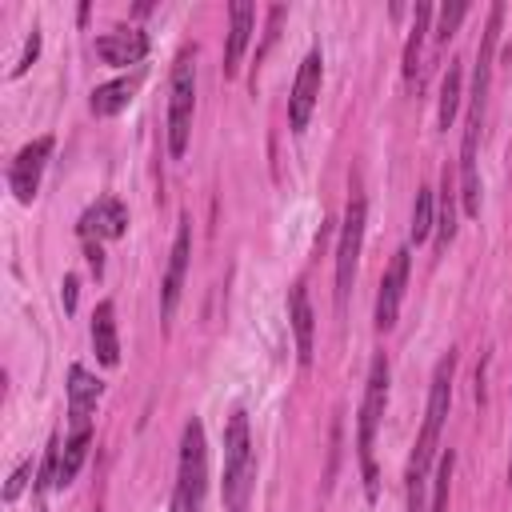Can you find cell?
Returning a JSON list of instances; mask_svg holds the SVG:
<instances>
[{
  "mask_svg": "<svg viewBox=\"0 0 512 512\" xmlns=\"http://www.w3.org/2000/svg\"><path fill=\"white\" fill-rule=\"evenodd\" d=\"M288 320H292V336H296V360L308 368L312 364V304H308L304 284H292V292H288Z\"/></svg>",
  "mask_w": 512,
  "mask_h": 512,
  "instance_id": "16",
  "label": "cell"
},
{
  "mask_svg": "<svg viewBox=\"0 0 512 512\" xmlns=\"http://www.w3.org/2000/svg\"><path fill=\"white\" fill-rule=\"evenodd\" d=\"M404 284H408V248H400L392 256V264L384 268L380 280V296H376V328L388 332L400 316V300H404Z\"/></svg>",
  "mask_w": 512,
  "mask_h": 512,
  "instance_id": "11",
  "label": "cell"
},
{
  "mask_svg": "<svg viewBox=\"0 0 512 512\" xmlns=\"http://www.w3.org/2000/svg\"><path fill=\"white\" fill-rule=\"evenodd\" d=\"M468 16V4L464 0H456V4H444L440 8V28H436V40L440 44H448L452 36H456V28H460V20Z\"/></svg>",
  "mask_w": 512,
  "mask_h": 512,
  "instance_id": "25",
  "label": "cell"
},
{
  "mask_svg": "<svg viewBox=\"0 0 512 512\" xmlns=\"http://www.w3.org/2000/svg\"><path fill=\"white\" fill-rule=\"evenodd\" d=\"M192 108H196V64L192 52H184L172 64V84H168V152L180 160L192 136Z\"/></svg>",
  "mask_w": 512,
  "mask_h": 512,
  "instance_id": "6",
  "label": "cell"
},
{
  "mask_svg": "<svg viewBox=\"0 0 512 512\" xmlns=\"http://www.w3.org/2000/svg\"><path fill=\"white\" fill-rule=\"evenodd\" d=\"M64 308H76V276H64Z\"/></svg>",
  "mask_w": 512,
  "mask_h": 512,
  "instance_id": "28",
  "label": "cell"
},
{
  "mask_svg": "<svg viewBox=\"0 0 512 512\" xmlns=\"http://www.w3.org/2000/svg\"><path fill=\"white\" fill-rule=\"evenodd\" d=\"M100 392H104V388H100L96 376H88L80 364L68 368V416H72V432L92 428V408H96Z\"/></svg>",
  "mask_w": 512,
  "mask_h": 512,
  "instance_id": "14",
  "label": "cell"
},
{
  "mask_svg": "<svg viewBox=\"0 0 512 512\" xmlns=\"http://www.w3.org/2000/svg\"><path fill=\"white\" fill-rule=\"evenodd\" d=\"M36 56H40V32L32 28V36H28V44H24V52H20V60L12 64V72H8V76H24V72L32 68V60H36Z\"/></svg>",
  "mask_w": 512,
  "mask_h": 512,
  "instance_id": "26",
  "label": "cell"
},
{
  "mask_svg": "<svg viewBox=\"0 0 512 512\" xmlns=\"http://www.w3.org/2000/svg\"><path fill=\"white\" fill-rule=\"evenodd\" d=\"M252 480H256V456H252L248 416L232 412L228 428H224V504H228V512H248Z\"/></svg>",
  "mask_w": 512,
  "mask_h": 512,
  "instance_id": "3",
  "label": "cell"
},
{
  "mask_svg": "<svg viewBox=\"0 0 512 512\" xmlns=\"http://www.w3.org/2000/svg\"><path fill=\"white\" fill-rule=\"evenodd\" d=\"M132 92H136V80H108V84H100L92 92V116H116V112H124L128 100H132Z\"/></svg>",
  "mask_w": 512,
  "mask_h": 512,
  "instance_id": "20",
  "label": "cell"
},
{
  "mask_svg": "<svg viewBox=\"0 0 512 512\" xmlns=\"http://www.w3.org/2000/svg\"><path fill=\"white\" fill-rule=\"evenodd\" d=\"M508 480H512V456H508Z\"/></svg>",
  "mask_w": 512,
  "mask_h": 512,
  "instance_id": "30",
  "label": "cell"
},
{
  "mask_svg": "<svg viewBox=\"0 0 512 512\" xmlns=\"http://www.w3.org/2000/svg\"><path fill=\"white\" fill-rule=\"evenodd\" d=\"M436 224H432V188H420L416 192V204H412V244H424L428 240V232H432Z\"/></svg>",
  "mask_w": 512,
  "mask_h": 512,
  "instance_id": "23",
  "label": "cell"
},
{
  "mask_svg": "<svg viewBox=\"0 0 512 512\" xmlns=\"http://www.w3.org/2000/svg\"><path fill=\"white\" fill-rule=\"evenodd\" d=\"M452 464H456V456H452V452H444V456H440V464H436V480H432V504H428V512H448Z\"/></svg>",
  "mask_w": 512,
  "mask_h": 512,
  "instance_id": "24",
  "label": "cell"
},
{
  "mask_svg": "<svg viewBox=\"0 0 512 512\" xmlns=\"http://www.w3.org/2000/svg\"><path fill=\"white\" fill-rule=\"evenodd\" d=\"M28 476H32V460H20L16 472H12L8 484H4V500H16V496L24 492V484H28Z\"/></svg>",
  "mask_w": 512,
  "mask_h": 512,
  "instance_id": "27",
  "label": "cell"
},
{
  "mask_svg": "<svg viewBox=\"0 0 512 512\" xmlns=\"http://www.w3.org/2000/svg\"><path fill=\"white\" fill-rule=\"evenodd\" d=\"M504 20V4H492L488 28L476 52V72H472V92H468V120H464V148H460V204L464 216H480V176H476V144L484 128V104H488V80H492V52H496V32Z\"/></svg>",
  "mask_w": 512,
  "mask_h": 512,
  "instance_id": "1",
  "label": "cell"
},
{
  "mask_svg": "<svg viewBox=\"0 0 512 512\" xmlns=\"http://www.w3.org/2000/svg\"><path fill=\"white\" fill-rule=\"evenodd\" d=\"M320 80H324V60H320V52H308L300 60V72H296L292 96H288V124H292V132H304L308 128L312 108L320 100Z\"/></svg>",
  "mask_w": 512,
  "mask_h": 512,
  "instance_id": "8",
  "label": "cell"
},
{
  "mask_svg": "<svg viewBox=\"0 0 512 512\" xmlns=\"http://www.w3.org/2000/svg\"><path fill=\"white\" fill-rule=\"evenodd\" d=\"M88 264H92V272H96V276L104 272V256H100V248H96V244H88Z\"/></svg>",
  "mask_w": 512,
  "mask_h": 512,
  "instance_id": "29",
  "label": "cell"
},
{
  "mask_svg": "<svg viewBox=\"0 0 512 512\" xmlns=\"http://www.w3.org/2000/svg\"><path fill=\"white\" fill-rule=\"evenodd\" d=\"M360 244H364V200L352 196L344 208V228H340V244H336V308L344 312L352 280H356V260H360Z\"/></svg>",
  "mask_w": 512,
  "mask_h": 512,
  "instance_id": "7",
  "label": "cell"
},
{
  "mask_svg": "<svg viewBox=\"0 0 512 512\" xmlns=\"http://www.w3.org/2000/svg\"><path fill=\"white\" fill-rule=\"evenodd\" d=\"M384 404H388V360H384V352H380V356H372V368H368V380H364V404H360V440H356L368 500H376V428H380Z\"/></svg>",
  "mask_w": 512,
  "mask_h": 512,
  "instance_id": "5",
  "label": "cell"
},
{
  "mask_svg": "<svg viewBox=\"0 0 512 512\" xmlns=\"http://www.w3.org/2000/svg\"><path fill=\"white\" fill-rule=\"evenodd\" d=\"M148 52V36L136 32V28H116V32H104L96 36V56L112 68H124V64H140Z\"/></svg>",
  "mask_w": 512,
  "mask_h": 512,
  "instance_id": "13",
  "label": "cell"
},
{
  "mask_svg": "<svg viewBox=\"0 0 512 512\" xmlns=\"http://www.w3.org/2000/svg\"><path fill=\"white\" fill-rule=\"evenodd\" d=\"M460 108V64H448L444 80H440V128H448L456 120Z\"/></svg>",
  "mask_w": 512,
  "mask_h": 512,
  "instance_id": "21",
  "label": "cell"
},
{
  "mask_svg": "<svg viewBox=\"0 0 512 512\" xmlns=\"http://www.w3.org/2000/svg\"><path fill=\"white\" fill-rule=\"evenodd\" d=\"M124 228H128V208L120 204V200H112V196H104V200H96L84 216H80V236L84 240H120L124 236Z\"/></svg>",
  "mask_w": 512,
  "mask_h": 512,
  "instance_id": "12",
  "label": "cell"
},
{
  "mask_svg": "<svg viewBox=\"0 0 512 512\" xmlns=\"http://www.w3.org/2000/svg\"><path fill=\"white\" fill-rule=\"evenodd\" d=\"M428 20H432V8H428V4H416V12H412V28H408V44H404V80H408V84H412L416 72H420V48H424Z\"/></svg>",
  "mask_w": 512,
  "mask_h": 512,
  "instance_id": "19",
  "label": "cell"
},
{
  "mask_svg": "<svg viewBox=\"0 0 512 512\" xmlns=\"http://www.w3.org/2000/svg\"><path fill=\"white\" fill-rule=\"evenodd\" d=\"M52 156V136H36L32 144H24L8 168V188L16 192L20 204H32L36 200V188H40V172Z\"/></svg>",
  "mask_w": 512,
  "mask_h": 512,
  "instance_id": "9",
  "label": "cell"
},
{
  "mask_svg": "<svg viewBox=\"0 0 512 512\" xmlns=\"http://www.w3.org/2000/svg\"><path fill=\"white\" fill-rule=\"evenodd\" d=\"M436 248L444 252L448 244H452V236H456V212H452V172L444 168V192H440V220H436Z\"/></svg>",
  "mask_w": 512,
  "mask_h": 512,
  "instance_id": "22",
  "label": "cell"
},
{
  "mask_svg": "<svg viewBox=\"0 0 512 512\" xmlns=\"http://www.w3.org/2000/svg\"><path fill=\"white\" fill-rule=\"evenodd\" d=\"M188 256H192V220L180 216V228H176V240H172V252H168V272H164V284H160V316L164 320L176 312L184 272H188Z\"/></svg>",
  "mask_w": 512,
  "mask_h": 512,
  "instance_id": "10",
  "label": "cell"
},
{
  "mask_svg": "<svg viewBox=\"0 0 512 512\" xmlns=\"http://www.w3.org/2000/svg\"><path fill=\"white\" fill-rule=\"evenodd\" d=\"M88 444H92V428H80V432H72V436L64 440L60 464H56V488H64V484L76 480V472H80V464H84V456H88Z\"/></svg>",
  "mask_w": 512,
  "mask_h": 512,
  "instance_id": "18",
  "label": "cell"
},
{
  "mask_svg": "<svg viewBox=\"0 0 512 512\" xmlns=\"http://www.w3.org/2000/svg\"><path fill=\"white\" fill-rule=\"evenodd\" d=\"M252 24H256V8L248 0H236L228 8V48H224V76H236L240 68V56L248 48V36H252Z\"/></svg>",
  "mask_w": 512,
  "mask_h": 512,
  "instance_id": "15",
  "label": "cell"
},
{
  "mask_svg": "<svg viewBox=\"0 0 512 512\" xmlns=\"http://www.w3.org/2000/svg\"><path fill=\"white\" fill-rule=\"evenodd\" d=\"M92 348H96V360L116 368L120 364V336H116V308L112 300H100L96 312H92Z\"/></svg>",
  "mask_w": 512,
  "mask_h": 512,
  "instance_id": "17",
  "label": "cell"
},
{
  "mask_svg": "<svg viewBox=\"0 0 512 512\" xmlns=\"http://www.w3.org/2000/svg\"><path fill=\"white\" fill-rule=\"evenodd\" d=\"M204 492H208V444H204V424L192 416L180 436V468H176V488H172L168 512H200Z\"/></svg>",
  "mask_w": 512,
  "mask_h": 512,
  "instance_id": "4",
  "label": "cell"
},
{
  "mask_svg": "<svg viewBox=\"0 0 512 512\" xmlns=\"http://www.w3.org/2000/svg\"><path fill=\"white\" fill-rule=\"evenodd\" d=\"M452 372H456V352L448 348L436 364V376H432V392H428V412H424V428L416 436V448H412V460H408V476H404V488H408V512H424V480H428V464L436 456V444H440V428L448 420V404H452Z\"/></svg>",
  "mask_w": 512,
  "mask_h": 512,
  "instance_id": "2",
  "label": "cell"
}]
</instances>
